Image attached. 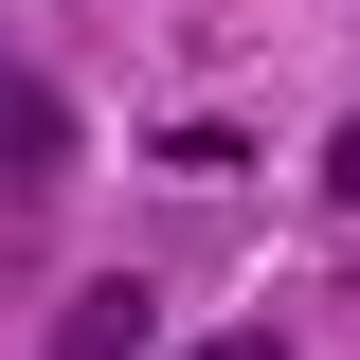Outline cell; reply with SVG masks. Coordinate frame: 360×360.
Here are the masks:
<instances>
[{
  "instance_id": "6da1fadb",
  "label": "cell",
  "mask_w": 360,
  "mask_h": 360,
  "mask_svg": "<svg viewBox=\"0 0 360 360\" xmlns=\"http://www.w3.org/2000/svg\"><path fill=\"white\" fill-rule=\"evenodd\" d=\"M54 162H72V90H54V72H18V54H0V198H37Z\"/></svg>"
},
{
  "instance_id": "7a4b0ae2",
  "label": "cell",
  "mask_w": 360,
  "mask_h": 360,
  "mask_svg": "<svg viewBox=\"0 0 360 360\" xmlns=\"http://www.w3.org/2000/svg\"><path fill=\"white\" fill-rule=\"evenodd\" d=\"M144 324H162V307H144V270H90L72 307H54V360H144Z\"/></svg>"
},
{
  "instance_id": "3957f363",
  "label": "cell",
  "mask_w": 360,
  "mask_h": 360,
  "mask_svg": "<svg viewBox=\"0 0 360 360\" xmlns=\"http://www.w3.org/2000/svg\"><path fill=\"white\" fill-rule=\"evenodd\" d=\"M198 360H288V342H270V324H234V342H198Z\"/></svg>"
}]
</instances>
